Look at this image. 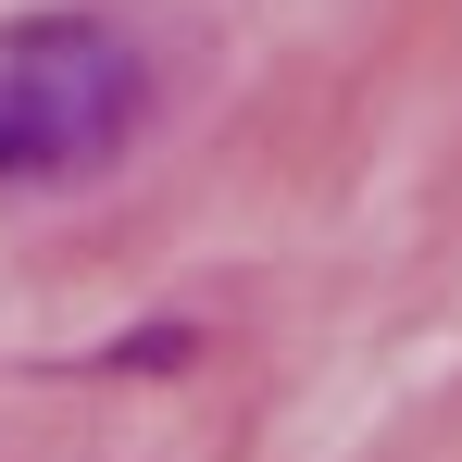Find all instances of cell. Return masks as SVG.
I'll return each instance as SVG.
<instances>
[{"label":"cell","instance_id":"6da1fadb","mask_svg":"<svg viewBox=\"0 0 462 462\" xmlns=\"http://www.w3.org/2000/svg\"><path fill=\"white\" fill-rule=\"evenodd\" d=\"M138 125V51L100 25H38L0 51V175H88Z\"/></svg>","mask_w":462,"mask_h":462}]
</instances>
